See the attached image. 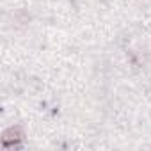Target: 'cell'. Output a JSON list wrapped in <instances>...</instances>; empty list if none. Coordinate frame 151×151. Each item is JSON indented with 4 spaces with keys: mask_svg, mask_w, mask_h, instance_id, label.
<instances>
[{
    "mask_svg": "<svg viewBox=\"0 0 151 151\" xmlns=\"http://www.w3.org/2000/svg\"><path fill=\"white\" fill-rule=\"evenodd\" d=\"M23 137H25V133H23V128L22 126H11V128H7L2 133V144L6 147L7 146H14V144L22 142Z\"/></svg>",
    "mask_w": 151,
    "mask_h": 151,
    "instance_id": "1",
    "label": "cell"
}]
</instances>
